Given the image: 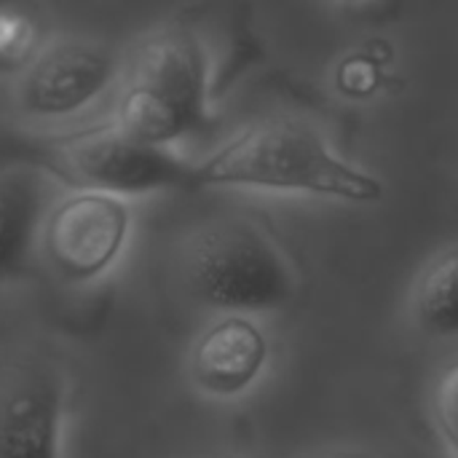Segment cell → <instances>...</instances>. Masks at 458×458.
Listing matches in <instances>:
<instances>
[{
  "label": "cell",
  "instance_id": "6da1fadb",
  "mask_svg": "<svg viewBox=\"0 0 458 458\" xmlns=\"http://www.w3.org/2000/svg\"><path fill=\"white\" fill-rule=\"evenodd\" d=\"M191 185L266 193H303L346 204H376L384 182L349 164L306 121L266 118L247 126L201 164Z\"/></svg>",
  "mask_w": 458,
  "mask_h": 458
},
{
  "label": "cell",
  "instance_id": "7a4b0ae2",
  "mask_svg": "<svg viewBox=\"0 0 458 458\" xmlns=\"http://www.w3.org/2000/svg\"><path fill=\"white\" fill-rule=\"evenodd\" d=\"M209 75L207 46L193 30L158 27L123 59L113 121L140 142L172 148L209 123Z\"/></svg>",
  "mask_w": 458,
  "mask_h": 458
},
{
  "label": "cell",
  "instance_id": "3957f363",
  "mask_svg": "<svg viewBox=\"0 0 458 458\" xmlns=\"http://www.w3.org/2000/svg\"><path fill=\"white\" fill-rule=\"evenodd\" d=\"M180 274L188 295L220 314H274L287 309L301 287L287 250L244 217L201 225L185 242Z\"/></svg>",
  "mask_w": 458,
  "mask_h": 458
},
{
  "label": "cell",
  "instance_id": "277c9868",
  "mask_svg": "<svg viewBox=\"0 0 458 458\" xmlns=\"http://www.w3.org/2000/svg\"><path fill=\"white\" fill-rule=\"evenodd\" d=\"M48 150L62 182L121 199L185 188L193 177V164L172 153V148L140 142L118 129L113 118L62 134Z\"/></svg>",
  "mask_w": 458,
  "mask_h": 458
},
{
  "label": "cell",
  "instance_id": "5b68a950",
  "mask_svg": "<svg viewBox=\"0 0 458 458\" xmlns=\"http://www.w3.org/2000/svg\"><path fill=\"white\" fill-rule=\"evenodd\" d=\"M70 376L38 344L0 352V458H64Z\"/></svg>",
  "mask_w": 458,
  "mask_h": 458
},
{
  "label": "cell",
  "instance_id": "8992f818",
  "mask_svg": "<svg viewBox=\"0 0 458 458\" xmlns=\"http://www.w3.org/2000/svg\"><path fill=\"white\" fill-rule=\"evenodd\" d=\"M123 59L102 40L59 35L27 56L13 81L19 115L38 123L78 118L99 105L121 78Z\"/></svg>",
  "mask_w": 458,
  "mask_h": 458
},
{
  "label": "cell",
  "instance_id": "52a82bcc",
  "mask_svg": "<svg viewBox=\"0 0 458 458\" xmlns=\"http://www.w3.org/2000/svg\"><path fill=\"white\" fill-rule=\"evenodd\" d=\"M131 228L134 212L129 199L70 188L48 209L38 252L59 282L86 287L105 279L121 263Z\"/></svg>",
  "mask_w": 458,
  "mask_h": 458
},
{
  "label": "cell",
  "instance_id": "ba28073f",
  "mask_svg": "<svg viewBox=\"0 0 458 458\" xmlns=\"http://www.w3.org/2000/svg\"><path fill=\"white\" fill-rule=\"evenodd\" d=\"M271 362V341L250 314H220L196 333L185 354L191 389L209 403L247 397Z\"/></svg>",
  "mask_w": 458,
  "mask_h": 458
},
{
  "label": "cell",
  "instance_id": "9c48e42d",
  "mask_svg": "<svg viewBox=\"0 0 458 458\" xmlns=\"http://www.w3.org/2000/svg\"><path fill=\"white\" fill-rule=\"evenodd\" d=\"M62 180L40 166L0 169V282L16 279L40 247L43 220Z\"/></svg>",
  "mask_w": 458,
  "mask_h": 458
},
{
  "label": "cell",
  "instance_id": "30bf717a",
  "mask_svg": "<svg viewBox=\"0 0 458 458\" xmlns=\"http://www.w3.org/2000/svg\"><path fill=\"white\" fill-rule=\"evenodd\" d=\"M408 314L419 333L435 341L458 338V244L432 255L416 274Z\"/></svg>",
  "mask_w": 458,
  "mask_h": 458
},
{
  "label": "cell",
  "instance_id": "8fae6325",
  "mask_svg": "<svg viewBox=\"0 0 458 458\" xmlns=\"http://www.w3.org/2000/svg\"><path fill=\"white\" fill-rule=\"evenodd\" d=\"M394 62V51L386 40H370L368 46L349 51L333 67V89L349 102H368L389 83L386 67Z\"/></svg>",
  "mask_w": 458,
  "mask_h": 458
},
{
  "label": "cell",
  "instance_id": "7c38bea8",
  "mask_svg": "<svg viewBox=\"0 0 458 458\" xmlns=\"http://www.w3.org/2000/svg\"><path fill=\"white\" fill-rule=\"evenodd\" d=\"M432 419L435 429L448 448L451 458H458V360L448 365L432 394Z\"/></svg>",
  "mask_w": 458,
  "mask_h": 458
},
{
  "label": "cell",
  "instance_id": "4fadbf2b",
  "mask_svg": "<svg viewBox=\"0 0 458 458\" xmlns=\"http://www.w3.org/2000/svg\"><path fill=\"white\" fill-rule=\"evenodd\" d=\"M35 40V27L32 21L11 8V5H0V59H19L30 51Z\"/></svg>",
  "mask_w": 458,
  "mask_h": 458
},
{
  "label": "cell",
  "instance_id": "5bb4252c",
  "mask_svg": "<svg viewBox=\"0 0 458 458\" xmlns=\"http://www.w3.org/2000/svg\"><path fill=\"white\" fill-rule=\"evenodd\" d=\"M303 458H376L370 451L360 448V445H333V448H322V451H314Z\"/></svg>",
  "mask_w": 458,
  "mask_h": 458
},
{
  "label": "cell",
  "instance_id": "9a60e30c",
  "mask_svg": "<svg viewBox=\"0 0 458 458\" xmlns=\"http://www.w3.org/2000/svg\"><path fill=\"white\" fill-rule=\"evenodd\" d=\"M212 458H239V456H231V454H223V456H212Z\"/></svg>",
  "mask_w": 458,
  "mask_h": 458
},
{
  "label": "cell",
  "instance_id": "2e32d148",
  "mask_svg": "<svg viewBox=\"0 0 458 458\" xmlns=\"http://www.w3.org/2000/svg\"><path fill=\"white\" fill-rule=\"evenodd\" d=\"M341 3H360V0H341Z\"/></svg>",
  "mask_w": 458,
  "mask_h": 458
}]
</instances>
